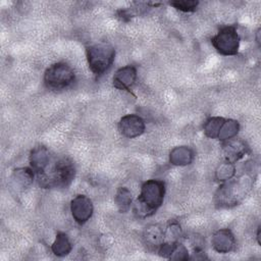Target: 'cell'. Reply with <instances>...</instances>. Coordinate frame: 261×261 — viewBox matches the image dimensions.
<instances>
[{
    "instance_id": "6da1fadb",
    "label": "cell",
    "mask_w": 261,
    "mask_h": 261,
    "mask_svg": "<svg viewBox=\"0 0 261 261\" xmlns=\"http://www.w3.org/2000/svg\"><path fill=\"white\" fill-rule=\"evenodd\" d=\"M165 195V184L159 179H149L141 188V193L135 203V212L140 217L154 214L162 205Z\"/></svg>"
},
{
    "instance_id": "7a4b0ae2",
    "label": "cell",
    "mask_w": 261,
    "mask_h": 261,
    "mask_svg": "<svg viewBox=\"0 0 261 261\" xmlns=\"http://www.w3.org/2000/svg\"><path fill=\"white\" fill-rule=\"evenodd\" d=\"M75 175V167L71 160L68 158L58 159L49 171L38 175L39 182L43 187L66 188L73 180Z\"/></svg>"
},
{
    "instance_id": "3957f363",
    "label": "cell",
    "mask_w": 261,
    "mask_h": 261,
    "mask_svg": "<svg viewBox=\"0 0 261 261\" xmlns=\"http://www.w3.org/2000/svg\"><path fill=\"white\" fill-rule=\"evenodd\" d=\"M86 53L89 67L97 77L103 75L111 67L115 57L114 48L107 42L88 46Z\"/></svg>"
},
{
    "instance_id": "277c9868",
    "label": "cell",
    "mask_w": 261,
    "mask_h": 261,
    "mask_svg": "<svg viewBox=\"0 0 261 261\" xmlns=\"http://www.w3.org/2000/svg\"><path fill=\"white\" fill-rule=\"evenodd\" d=\"M250 187V178L247 176H243L232 180L228 179V181L221 185L217 190L215 194L216 203L224 207L237 205L239 201L243 199L248 193Z\"/></svg>"
},
{
    "instance_id": "5b68a950",
    "label": "cell",
    "mask_w": 261,
    "mask_h": 261,
    "mask_svg": "<svg viewBox=\"0 0 261 261\" xmlns=\"http://www.w3.org/2000/svg\"><path fill=\"white\" fill-rule=\"evenodd\" d=\"M75 79V74L70 65L58 62L49 66L44 74L45 86L53 91H60L68 88Z\"/></svg>"
},
{
    "instance_id": "8992f818",
    "label": "cell",
    "mask_w": 261,
    "mask_h": 261,
    "mask_svg": "<svg viewBox=\"0 0 261 261\" xmlns=\"http://www.w3.org/2000/svg\"><path fill=\"white\" fill-rule=\"evenodd\" d=\"M211 43L221 55L231 56L236 55L239 51L240 37L234 27H223L211 39Z\"/></svg>"
},
{
    "instance_id": "52a82bcc",
    "label": "cell",
    "mask_w": 261,
    "mask_h": 261,
    "mask_svg": "<svg viewBox=\"0 0 261 261\" xmlns=\"http://www.w3.org/2000/svg\"><path fill=\"white\" fill-rule=\"evenodd\" d=\"M93 210L94 207L91 199L85 195H77L71 200L70 211L73 219L80 224H84L91 218Z\"/></svg>"
},
{
    "instance_id": "ba28073f",
    "label": "cell",
    "mask_w": 261,
    "mask_h": 261,
    "mask_svg": "<svg viewBox=\"0 0 261 261\" xmlns=\"http://www.w3.org/2000/svg\"><path fill=\"white\" fill-rule=\"evenodd\" d=\"M146 125L144 119L136 114H127L123 116L118 124L119 133L128 139L141 136L145 132Z\"/></svg>"
},
{
    "instance_id": "9c48e42d",
    "label": "cell",
    "mask_w": 261,
    "mask_h": 261,
    "mask_svg": "<svg viewBox=\"0 0 261 261\" xmlns=\"http://www.w3.org/2000/svg\"><path fill=\"white\" fill-rule=\"evenodd\" d=\"M213 249L218 253H228L236 247V239L232 232L227 228L217 230L211 240Z\"/></svg>"
},
{
    "instance_id": "30bf717a",
    "label": "cell",
    "mask_w": 261,
    "mask_h": 261,
    "mask_svg": "<svg viewBox=\"0 0 261 261\" xmlns=\"http://www.w3.org/2000/svg\"><path fill=\"white\" fill-rule=\"evenodd\" d=\"M137 80V69L133 65H126L119 68L113 76V85L119 90H126L134 86Z\"/></svg>"
},
{
    "instance_id": "8fae6325",
    "label": "cell",
    "mask_w": 261,
    "mask_h": 261,
    "mask_svg": "<svg viewBox=\"0 0 261 261\" xmlns=\"http://www.w3.org/2000/svg\"><path fill=\"white\" fill-rule=\"evenodd\" d=\"M50 153L44 146H38L34 148L30 155V163L32 169L39 174H42L50 165Z\"/></svg>"
},
{
    "instance_id": "7c38bea8",
    "label": "cell",
    "mask_w": 261,
    "mask_h": 261,
    "mask_svg": "<svg viewBox=\"0 0 261 261\" xmlns=\"http://www.w3.org/2000/svg\"><path fill=\"white\" fill-rule=\"evenodd\" d=\"M34 179V170L28 167L17 168L11 175V186L16 191H23L29 188Z\"/></svg>"
},
{
    "instance_id": "4fadbf2b",
    "label": "cell",
    "mask_w": 261,
    "mask_h": 261,
    "mask_svg": "<svg viewBox=\"0 0 261 261\" xmlns=\"http://www.w3.org/2000/svg\"><path fill=\"white\" fill-rule=\"evenodd\" d=\"M194 159V152L187 146L175 147L171 150L169 155V161L173 165L185 166L190 164Z\"/></svg>"
},
{
    "instance_id": "5bb4252c",
    "label": "cell",
    "mask_w": 261,
    "mask_h": 261,
    "mask_svg": "<svg viewBox=\"0 0 261 261\" xmlns=\"http://www.w3.org/2000/svg\"><path fill=\"white\" fill-rule=\"evenodd\" d=\"M247 147L244 142L240 140H228L224 145V151L228 161L233 162L243 157L246 153Z\"/></svg>"
},
{
    "instance_id": "9a60e30c",
    "label": "cell",
    "mask_w": 261,
    "mask_h": 261,
    "mask_svg": "<svg viewBox=\"0 0 261 261\" xmlns=\"http://www.w3.org/2000/svg\"><path fill=\"white\" fill-rule=\"evenodd\" d=\"M71 249H72V246L68 237L63 232L57 233L56 239L51 246V250L53 254L58 257H63L69 254Z\"/></svg>"
},
{
    "instance_id": "2e32d148",
    "label": "cell",
    "mask_w": 261,
    "mask_h": 261,
    "mask_svg": "<svg viewBox=\"0 0 261 261\" xmlns=\"http://www.w3.org/2000/svg\"><path fill=\"white\" fill-rule=\"evenodd\" d=\"M239 128H240V125L237 120L224 119L217 139L221 141H228L230 139H233L237 136Z\"/></svg>"
},
{
    "instance_id": "e0dca14e",
    "label": "cell",
    "mask_w": 261,
    "mask_h": 261,
    "mask_svg": "<svg viewBox=\"0 0 261 261\" xmlns=\"http://www.w3.org/2000/svg\"><path fill=\"white\" fill-rule=\"evenodd\" d=\"M146 243L155 248H159L160 245L164 242V231L157 225H152L148 227L145 231Z\"/></svg>"
},
{
    "instance_id": "ac0fdd59",
    "label": "cell",
    "mask_w": 261,
    "mask_h": 261,
    "mask_svg": "<svg viewBox=\"0 0 261 261\" xmlns=\"http://www.w3.org/2000/svg\"><path fill=\"white\" fill-rule=\"evenodd\" d=\"M224 121V118L222 117H210L208 118L203 125L204 134L206 137L211 139H216L218 137L219 130L222 126V123Z\"/></svg>"
},
{
    "instance_id": "d6986e66",
    "label": "cell",
    "mask_w": 261,
    "mask_h": 261,
    "mask_svg": "<svg viewBox=\"0 0 261 261\" xmlns=\"http://www.w3.org/2000/svg\"><path fill=\"white\" fill-rule=\"evenodd\" d=\"M115 203L120 212H126L132 204V193L126 188H119L115 195Z\"/></svg>"
},
{
    "instance_id": "ffe728a7",
    "label": "cell",
    "mask_w": 261,
    "mask_h": 261,
    "mask_svg": "<svg viewBox=\"0 0 261 261\" xmlns=\"http://www.w3.org/2000/svg\"><path fill=\"white\" fill-rule=\"evenodd\" d=\"M234 173H236V166L233 162L226 161L217 167L215 171V176L220 181H226L228 179H231Z\"/></svg>"
},
{
    "instance_id": "44dd1931",
    "label": "cell",
    "mask_w": 261,
    "mask_h": 261,
    "mask_svg": "<svg viewBox=\"0 0 261 261\" xmlns=\"http://www.w3.org/2000/svg\"><path fill=\"white\" fill-rule=\"evenodd\" d=\"M169 259L171 260H188L190 259L189 254H188V249L185 247V245L176 242Z\"/></svg>"
},
{
    "instance_id": "7402d4cb",
    "label": "cell",
    "mask_w": 261,
    "mask_h": 261,
    "mask_svg": "<svg viewBox=\"0 0 261 261\" xmlns=\"http://www.w3.org/2000/svg\"><path fill=\"white\" fill-rule=\"evenodd\" d=\"M198 1H192V0H180V1H173L170 2V5L175 7L178 10H181L184 12H191L196 9L198 6Z\"/></svg>"
},
{
    "instance_id": "603a6c76",
    "label": "cell",
    "mask_w": 261,
    "mask_h": 261,
    "mask_svg": "<svg viewBox=\"0 0 261 261\" xmlns=\"http://www.w3.org/2000/svg\"><path fill=\"white\" fill-rule=\"evenodd\" d=\"M260 229L261 227H258V231H257V240H258V244H261V240H260Z\"/></svg>"
}]
</instances>
